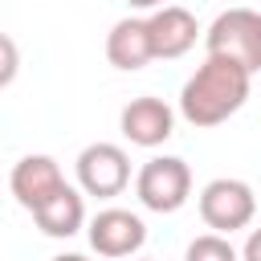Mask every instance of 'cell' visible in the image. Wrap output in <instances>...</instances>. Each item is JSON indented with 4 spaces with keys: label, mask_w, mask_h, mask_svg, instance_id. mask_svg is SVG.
I'll list each match as a JSON object with an SVG mask.
<instances>
[{
    "label": "cell",
    "mask_w": 261,
    "mask_h": 261,
    "mask_svg": "<svg viewBox=\"0 0 261 261\" xmlns=\"http://www.w3.org/2000/svg\"><path fill=\"white\" fill-rule=\"evenodd\" d=\"M249 90H253V73L245 65L208 53L204 65H196V73L179 90V114L200 130L220 126L249 102Z\"/></svg>",
    "instance_id": "obj_1"
},
{
    "label": "cell",
    "mask_w": 261,
    "mask_h": 261,
    "mask_svg": "<svg viewBox=\"0 0 261 261\" xmlns=\"http://www.w3.org/2000/svg\"><path fill=\"white\" fill-rule=\"evenodd\" d=\"M204 49L212 57H228V61L245 65L249 73H261V12L224 8L204 33Z\"/></svg>",
    "instance_id": "obj_2"
},
{
    "label": "cell",
    "mask_w": 261,
    "mask_h": 261,
    "mask_svg": "<svg viewBox=\"0 0 261 261\" xmlns=\"http://www.w3.org/2000/svg\"><path fill=\"white\" fill-rule=\"evenodd\" d=\"M135 196L147 212H179L192 196V167L179 159V155H155L139 167L135 175Z\"/></svg>",
    "instance_id": "obj_3"
},
{
    "label": "cell",
    "mask_w": 261,
    "mask_h": 261,
    "mask_svg": "<svg viewBox=\"0 0 261 261\" xmlns=\"http://www.w3.org/2000/svg\"><path fill=\"white\" fill-rule=\"evenodd\" d=\"M253 216H257V192H253L245 179L220 175V179H208V184L200 188V220H204L212 232L228 237V232H237V228H249Z\"/></svg>",
    "instance_id": "obj_4"
},
{
    "label": "cell",
    "mask_w": 261,
    "mask_h": 261,
    "mask_svg": "<svg viewBox=\"0 0 261 261\" xmlns=\"http://www.w3.org/2000/svg\"><path fill=\"white\" fill-rule=\"evenodd\" d=\"M73 171H77V188L86 196L110 200V196H122L130 184V155L118 143H90V147H82Z\"/></svg>",
    "instance_id": "obj_5"
},
{
    "label": "cell",
    "mask_w": 261,
    "mask_h": 261,
    "mask_svg": "<svg viewBox=\"0 0 261 261\" xmlns=\"http://www.w3.org/2000/svg\"><path fill=\"white\" fill-rule=\"evenodd\" d=\"M86 237H90V249L98 257L122 261V257H135L147 245V224L130 208H102L98 216H90Z\"/></svg>",
    "instance_id": "obj_6"
},
{
    "label": "cell",
    "mask_w": 261,
    "mask_h": 261,
    "mask_svg": "<svg viewBox=\"0 0 261 261\" xmlns=\"http://www.w3.org/2000/svg\"><path fill=\"white\" fill-rule=\"evenodd\" d=\"M118 126H122V139L135 143V147H163L171 135H175V110L163 102V98H151V94H139L122 106L118 114Z\"/></svg>",
    "instance_id": "obj_7"
},
{
    "label": "cell",
    "mask_w": 261,
    "mask_h": 261,
    "mask_svg": "<svg viewBox=\"0 0 261 261\" xmlns=\"http://www.w3.org/2000/svg\"><path fill=\"white\" fill-rule=\"evenodd\" d=\"M8 188H12V196L24 212H37L45 200H53L65 188V175H61V163L53 155H24V159L12 163Z\"/></svg>",
    "instance_id": "obj_8"
},
{
    "label": "cell",
    "mask_w": 261,
    "mask_h": 261,
    "mask_svg": "<svg viewBox=\"0 0 261 261\" xmlns=\"http://www.w3.org/2000/svg\"><path fill=\"white\" fill-rule=\"evenodd\" d=\"M147 29H151L155 57H163V61L184 57V53L196 45V37H200V24H196V16H192L184 4H163V8H155V12L147 16Z\"/></svg>",
    "instance_id": "obj_9"
},
{
    "label": "cell",
    "mask_w": 261,
    "mask_h": 261,
    "mask_svg": "<svg viewBox=\"0 0 261 261\" xmlns=\"http://www.w3.org/2000/svg\"><path fill=\"white\" fill-rule=\"evenodd\" d=\"M106 61L114 69H122V73H135L147 61H155L147 16H122V20H114V29L106 33Z\"/></svg>",
    "instance_id": "obj_10"
},
{
    "label": "cell",
    "mask_w": 261,
    "mask_h": 261,
    "mask_svg": "<svg viewBox=\"0 0 261 261\" xmlns=\"http://www.w3.org/2000/svg\"><path fill=\"white\" fill-rule=\"evenodd\" d=\"M82 196H86L82 188L65 184L53 200H45V204L33 212L37 228H41L45 237H73V232H82V228H86V200H82Z\"/></svg>",
    "instance_id": "obj_11"
},
{
    "label": "cell",
    "mask_w": 261,
    "mask_h": 261,
    "mask_svg": "<svg viewBox=\"0 0 261 261\" xmlns=\"http://www.w3.org/2000/svg\"><path fill=\"white\" fill-rule=\"evenodd\" d=\"M184 261H241V253L232 249L228 237H220V232H204V237H196V241L188 245Z\"/></svg>",
    "instance_id": "obj_12"
},
{
    "label": "cell",
    "mask_w": 261,
    "mask_h": 261,
    "mask_svg": "<svg viewBox=\"0 0 261 261\" xmlns=\"http://www.w3.org/2000/svg\"><path fill=\"white\" fill-rule=\"evenodd\" d=\"M0 45H4V73H0V86H12V77H16V45H12V37H4Z\"/></svg>",
    "instance_id": "obj_13"
},
{
    "label": "cell",
    "mask_w": 261,
    "mask_h": 261,
    "mask_svg": "<svg viewBox=\"0 0 261 261\" xmlns=\"http://www.w3.org/2000/svg\"><path fill=\"white\" fill-rule=\"evenodd\" d=\"M241 261H261V228H253L245 237V249H241Z\"/></svg>",
    "instance_id": "obj_14"
},
{
    "label": "cell",
    "mask_w": 261,
    "mask_h": 261,
    "mask_svg": "<svg viewBox=\"0 0 261 261\" xmlns=\"http://www.w3.org/2000/svg\"><path fill=\"white\" fill-rule=\"evenodd\" d=\"M167 0H126V8H139V12H155V8H163Z\"/></svg>",
    "instance_id": "obj_15"
},
{
    "label": "cell",
    "mask_w": 261,
    "mask_h": 261,
    "mask_svg": "<svg viewBox=\"0 0 261 261\" xmlns=\"http://www.w3.org/2000/svg\"><path fill=\"white\" fill-rule=\"evenodd\" d=\"M53 261H90V257H82V253H57Z\"/></svg>",
    "instance_id": "obj_16"
}]
</instances>
